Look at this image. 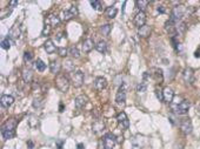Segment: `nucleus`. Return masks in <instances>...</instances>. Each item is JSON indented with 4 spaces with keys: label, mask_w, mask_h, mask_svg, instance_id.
I'll list each match as a JSON object with an SVG mask.
<instances>
[{
    "label": "nucleus",
    "mask_w": 200,
    "mask_h": 149,
    "mask_svg": "<svg viewBox=\"0 0 200 149\" xmlns=\"http://www.w3.org/2000/svg\"><path fill=\"white\" fill-rule=\"evenodd\" d=\"M17 126V120L15 119H9L5 122L1 127V135L5 140H9L14 136V129Z\"/></svg>",
    "instance_id": "f257e3e1"
},
{
    "label": "nucleus",
    "mask_w": 200,
    "mask_h": 149,
    "mask_svg": "<svg viewBox=\"0 0 200 149\" xmlns=\"http://www.w3.org/2000/svg\"><path fill=\"white\" fill-rule=\"evenodd\" d=\"M56 86L61 93H66L70 87V80L64 74H59L56 78Z\"/></svg>",
    "instance_id": "f03ea898"
},
{
    "label": "nucleus",
    "mask_w": 200,
    "mask_h": 149,
    "mask_svg": "<svg viewBox=\"0 0 200 149\" xmlns=\"http://www.w3.org/2000/svg\"><path fill=\"white\" fill-rule=\"evenodd\" d=\"M126 93H127V85L121 84L116 95V102L121 107H124L126 103Z\"/></svg>",
    "instance_id": "7ed1b4c3"
},
{
    "label": "nucleus",
    "mask_w": 200,
    "mask_h": 149,
    "mask_svg": "<svg viewBox=\"0 0 200 149\" xmlns=\"http://www.w3.org/2000/svg\"><path fill=\"white\" fill-rule=\"evenodd\" d=\"M186 13V8L185 6H176L171 12V18L170 20L173 21L174 23H177L179 20H181V18L184 17V14Z\"/></svg>",
    "instance_id": "20e7f679"
},
{
    "label": "nucleus",
    "mask_w": 200,
    "mask_h": 149,
    "mask_svg": "<svg viewBox=\"0 0 200 149\" xmlns=\"http://www.w3.org/2000/svg\"><path fill=\"white\" fill-rule=\"evenodd\" d=\"M71 82L74 87H80L84 84V73L81 70H74L71 73Z\"/></svg>",
    "instance_id": "39448f33"
},
{
    "label": "nucleus",
    "mask_w": 200,
    "mask_h": 149,
    "mask_svg": "<svg viewBox=\"0 0 200 149\" xmlns=\"http://www.w3.org/2000/svg\"><path fill=\"white\" fill-rule=\"evenodd\" d=\"M190 102L187 101V100H182L180 103H178L177 106H173V109H174V112L179 114V115H185L187 114L188 112V109H190Z\"/></svg>",
    "instance_id": "423d86ee"
},
{
    "label": "nucleus",
    "mask_w": 200,
    "mask_h": 149,
    "mask_svg": "<svg viewBox=\"0 0 200 149\" xmlns=\"http://www.w3.org/2000/svg\"><path fill=\"white\" fill-rule=\"evenodd\" d=\"M77 15H78V8H77V6H71L68 9L62 11V13H61V19L65 20V21H68L71 19L75 18Z\"/></svg>",
    "instance_id": "0eeeda50"
},
{
    "label": "nucleus",
    "mask_w": 200,
    "mask_h": 149,
    "mask_svg": "<svg viewBox=\"0 0 200 149\" xmlns=\"http://www.w3.org/2000/svg\"><path fill=\"white\" fill-rule=\"evenodd\" d=\"M116 142V137L112 133H107L106 135L104 136V147H105V149H113Z\"/></svg>",
    "instance_id": "6e6552de"
},
{
    "label": "nucleus",
    "mask_w": 200,
    "mask_h": 149,
    "mask_svg": "<svg viewBox=\"0 0 200 149\" xmlns=\"http://www.w3.org/2000/svg\"><path fill=\"white\" fill-rule=\"evenodd\" d=\"M180 129H181V131L185 135L191 134L192 129H193L191 120H190V119H182L181 121H180Z\"/></svg>",
    "instance_id": "1a4fd4ad"
},
{
    "label": "nucleus",
    "mask_w": 200,
    "mask_h": 149,
    "mask_svg": "<svg viewBox=\"0 0 200 149\" xmlns=\"http://www.w3.org/2000/svg\"><path fill=\"white\" fill-rule=\"evenodd\" d=\"M116 120H118V123L119 126L122 128V129H127L130 127V121H128V117L126 115L125 112H120L116 116Z\"/></svg>",
    "instance_id": "9d476101"
},
{
    "label": "nucleus",
    "mask_w": 200,
    "mask_h": 149,
    "mask_svg": "<svg viewBox=\"0 0 200 149\" xmlns=\"http://www.w3.org/2000/svg\"><path fill=\"white\" fill-rule=\"evenodd\" d=\"M133 23L137 27H143L145 26V23H146V14L145 12H139V13L135 14L134 19H133Z\"/></svg>",
    "instance_id": "9b49d317"
},
{
    "label": "nucleus",
    "mask_w": 200,
    "mask_h": 149,
    "mask_svg": "<svg viewBox=\"0 0 200 149\" xmlns=\"http://www.w3.org/2000/svg\"><path fill=\"white\" fill-rule=\"evenodd\" d=\"M13 102H14V98L12 95H8V94H5V95H3L1 99H0V105H1V107H4V108L11 107V106L13 105Z\"/></svg>",
    "instance_id": "f8f14e48"
},
{
    "label": "nucleus",
    "mask_w": 200,
    "mask_h": 149,
    "mask_svg": "<svg viewBox=\"0 0 200 149\" xmlns=\"http://www.w3.org/2000/svg\"><path fill=\"white\" fill-rule=\"evenodd\" d=\"M163 93H164V101L167 103H172L173 99H174V92L172 90V88L165 87L163 89Z\"/></svg>",
    "instance_id": "ddd939ff"
},
{
    "label": "nucleus",
    "mask_w": 200,
    "mask_h": 149,
    "mask_svg": "<svg viewBox=\"0 0 200 149\" xmlns=\"http://www.w3.org/2000/svg\"><path fill=\"white\" fill-rule=\"evenodd\" d=\"M107 86V80L105 78H102V76H98L95 81H94V87L97 90H102V89H105Z\"/></svg>",
    "instance_id": "4468645a"
},
{
    "label": "nucleus",
    "mask_w": 200,
    "mask_h": 149,
    "mask_svg": "<svg viewBox=\"0 0 200 149\" xmlns=\"http://www.w3.org/2000/svg\"><path fill=\"white\" fill-rule=\"evenodd\" d=\"M89 101V99L86 95H79V96H77L74 100V103H75V107L81 109V108H84L86 106V103Z\"/></svg>",
    "instance_id": "2eb2a0df"
},
{
    "label": "nucleus",
    "mask_w": 200,
    "mask_h": 149,
    "mask_svg": "<svg viewBox=\"0 0 200 149\" xmlns=\"http://www.w3.org/2000/svg\"><path fill=\"white\" fill-rule=\"evenodd\" d=\"M184 80H185V82L186 84H192L193 82V78H194V73H193V70L191 68H186V69L184 70Z\"/></svg>",
    "instance_id": "dca6fc26"
},
{
    "label": "nucleus",
    "mask_w": 200,
    "mask_h": 149,
    "mask_svg": "<svg viewBox=\"0 0 200 149\" xmlns=\"http://www.w3.org/2000/svg\"><path fill=\"white\" fill-rule=\"evenodd\" d=\"M60 23V19H59V17H57V15H48L46 19V21H45V23L46 25H50L51 27H56V26H58V23Z\"/></svg>",
    "instance_id": "f3484780"
},
{
    "label": "nucleus",
    "mask_w": 200,
    "mask_h": 149,
    "mask_svg": "<svg viewBox=\"0 0 200 149\" xmlns=\"http://www.w3.org/2000/svg\"><path fill=\"white\" fill-rule=\"evenodd\" d=\"M93 47H94V44H93V40H92L91 38L84 40V42H83V51H84L85 53L91 52L93 49Z\"/></svg>",
    "instance_id": "a211bd4d"
},
{
    "label": "nucleus",
    "mask_w": 200,
    "mask_h": 149,
    "mask_svg": "<svg viewBox=\"0 0 200 149\" xmlns=\"http://www.w3.org/2000/svg\"><path fill=\"white\" fill-rule=\"evenodd\" d=\"M19 37H20V28H19V26L14 25L13 27L9 29L8 38H9V39H13V40H15V39H18Z\"/></svg>",
    "instance_id": "6ab92c4d"
},
{
    "label": "nucleus",
    "mask_w": 200,
    "mask_h": 149,
    "mask_svg": "<svg viewBox=\"0 0 200 149\" xmlns=\"http://www.w3.org/2000/svg\"><path fill=\"white\" fill-rule=\"evenodd\" d=\"M105 128V123L101 120H95L93 122V126H92V129H93L94 133H100V131H104Z\"/></svg>",
    "instance_id": "aec40b11"
},
{
    "label": "nucleus",
    "mask_w": 200,
    "mask_h": 149,
    "mask_svg": "<svg viewBox=\"0 0 200 149\" xmlns=\"http://www.w3.org/2000/svg\"><path fill=\"white\" fill-rule=\"evenodd\" d=\"M33 79V73L31 69L28 68H24L23 69V80L26 82V84H30Z\"/></svg>",
    "instance_id": "412c9836"
},
{
    "label": "nucleus",
    "mask_w": 200,
    "mask_h": 149,
    "mask_svg": "<svg viewBox=\"0 0 200 149\" xmlns=\"http://www.w3.org/2000/svg\"><path fill=\"white\" fill-rule=\"evenodd\" d=\"M44 48H45V51H46L48 54H52V53H54V52L57 51L56 45L53 44L52 40H47V41L44 44Z\"/></svg>",
    "instance_id": "4be33fe9"
},
{
    "label": "nucleus",
    "mask_w": 200,
    "mask_h": 149,
    "mask_svg": "<svg viewBox=\"0 0 200 149\" xmlns=\"http://www.w3.org/2000/svg\"><path fill=\"white\" fill-rule=\"evenodd\" d=\"M138 34H139L140 38L149 37V34H151V26L145 25V26H143V27H140L139 31H138Z\"/></svg>",
    "instance_id": "5701e85b"
},
{
    "label": "nucleus",
    "mask_w": 200,
    "mask_h": 149,
    "mask_svg": "<svg viewBox=\"0 0 200 149\" xmlns=\"http://www.w3.org/2000/svg\"><path fill=\"white\" fill-rule=\"evenodd\" d=\"M50 69H51V73H53V74H59V72H60V69H61L60 62H58V61H52L51 64H50Z\"/></svg>",
    "instance_id": "b1692460"
},
{
    "label": "nucleus",
    "mask_w": 200,
    "mask_h": 149,
    "mask_svg": "<svg viewBox=\"0 0 200 149\" xmlns=\"http://www.w3.org/2000/svg\"><path fill=\"white\" fill-rule=\"evenodd\" d=\"M105 14H106L107 18L113 19V18H116V14H118V9H116V7H114V6L107 7V9L105 11Z\"/></svg>",
    "instance_id": "393cba45"
},
{
    "label": "nucleus",
    "mask_w": 200,
    "mask_h": 149,
    "mask_svg": "<svg viewBox=\"0 0 200 149\" xmlns=\"http://www.w3.org/2000/svg\"><path fill=\"white\" fill-rule=\"evenodd\" d=\"M95 49L99 52V53H106L107 52V44H106V41H99L97 45H95Z\"/></svg>",
    "instance_id": "a878e982"
},
{
    "label": "nucleus",
    "mask_w": 200,
    "mask_h": 149,
    "mask_svg": "<svg viewBox=\"0 0 200 149\" xmlns=\"http://www.w3.org/2000/svg\"><path fill=\"white\" fill-rule=\"evenodd\" d=\"M149 1L147 0H138V1H135V5H137V7L140 9V12H144L146 7L149 6Z\"/></svg>",
    "instance_id": "bb28decb"
},
{
    "label": "nucleus",
    "mask_w": 200,
    "mask_h": 149,
    "mask_svg": "<svg viewBox=\"0 0 200 149\" xmlns=\"http://www.w3.org/2000/svg\"><path fill=\"white\" fill-rule=\"evenodd\" d=\"M34 68L37 70H39V72H44V70L46 69V64L42 60H40V59H38V60L34 62Z\"/></svg>",
    "instance_id": "cd10ccee"
},
{
    "label": "nucleus",
    "mask_w": 200,
    "mask_h": 149,
    "mask_svg": "<svg viewBox=\"0 0 200 149\" xmlns=\"http://www.w3.org/2000/svg\"><path fill=\"white\" fill-rule=\"evenodd\" d=\"M153 72H155L154 73V78H155V80L157 81H159V84L160 82H163V80H164V76H163V70L160 69V68H153Z\"/></svg>",
    "instance_id": "c85d7f7f"
},
{
    "label": "nucleus",
    "mask_w": 200,
    "mask_h": 149,
    "mask_svg": "<svg viewBox=\"0 0 200 149\" xmlns=\"http://www.w3.org/2000/svg\"><path fill=\"white\" fill-rule=\"evenodd\" d=\"M68 54H70L73 59H78V58L80 56V52H79V49H78V47L73 46L68 49Z\"/></svg>",
    "instance_id": "c756f323"
},
{
    "label": "nucleus",
    "mask_w": 200,
    "mask_h": 149,
    "mask_svg": "<svg viewBox=\"0 0 200 149\" xmlns=\"http://www.w3.org/2000/svg\"><path fill=\"white\" fill-rule=\"evenodd\" d=\"M11 45H12V41H11V39L8 37H6L5 39H3V41H1V47L4 48V49H9L11 48Z\"/></svg>",
    "instance_id": "7c9ffc66"
},
{
    "label": "nucleus",
    "mask_w": 200,
    "mask_h": 149,
    "mask_svg": "<svg viewBox=\"0 0 200 149\" xmlns=\"http://www.w3.org/2000/svg\"><path fill=\"white\" fill-rule=\"evenodd\" d=\"M146 89H147V82H145V81H141L137 86V92L138 93H144V92H146Z\"/></svg>",
    "instance_id": "2f4dec72"
},
{
    "label": "nucleus",
    "mask_w": 200,
    "mask_h": 149,
    "mask_svg": "<svg viewBox=\"0 0 200 149\" xmlns=\"http://www.w3.org/2000/svg\"><path fill=\"white\" fill-rule=\"evenodd\" d=\"M100 32L102 33V35H108L110 32H111V25L106 23V25L101 26V27H100Z\"/></svg>",
    "instance_id": "473e14b6"
},
{
    "label": "nucleus",
    "mask_w": 200,
    "mask_h": 149,
    "mask_svg": "<svg viewBox=\"0 0 200 149\" xmlns=\"http://www.w3.org/2000/svg\"><path fill=\"white\" fill-rule=\"evenodd\" d=\"M65 69L67 72H74V64L72 62V60H67L65 62Z\"/></svg>",
    "instance_id": "72a5a7b5"
},
{
    "label": "nucleus",
    "mask_w": 200,
    "mask_h": 149,
    "mask_svg": "<svg viewBox=\"0 0 200 149\" xmlns=\"http://www.w3.org/2000/svg\"><path fill=\"white\" fill-rule=\"evenodd\" d=\"M42 105H44L42 99H34V100H33V107L34 108H40Z\"/></svg>",
    "instance_id": "f704fd0d"
},
{
    "label": "nucleus",
    "mask_w": 200,
    "mask_h": 149,
    "mask_svg": "<svg viewBox=\"0 0 200 149\" xmlns=\"http://www.w3.org/2000/svg\"><path fill=\"white\" fill-rule=\"evenodd\" d=\"M155 96H157V99H158L159 101H163L164 100V93L160 88H155Z\"/></svg>",
    "instance_id": "c9c22d12"
},
{
    "label": "nucleus",
    "mask_w": 200,
    "mask_h": 149,
    "mask_svg": "<svg viewBox=\"0 0 200 149\" xmlns=\"http://www.w3.org/2000/svg\"><path fill=\"white\" fill-rule=\"evenodd\" d=\"M58 54L60 56H66L68 54V51L66 49L65 47H59V48H58Z\"/></svg>",
    "instance_id": "e433bc0d"
},
{
    "label": "nucleus",
    "mask_w": 200,
    "mask_h": 149,
    "mask_svg": "<svg viewBox=\"0 0 200 149\" xmlns=\"http://www.w3.org/2000/svg\"><path fill=\"white\" fill-rule=\"evenodd\" d=\"M51 26L50 25H46L45 23V26H44V29H42V32H41V35H48L50 34V32H51Z\"/></svg>",
    "instance_id": "4c0bfd02"
},
{
    "label": "nucleus",
    "mask_w": 200,
    "mask_h": 149,
    "mask_svg": "<svg viewBox=\"0 0 200 149\" xmlns=\"http://www.w3.org/2000/svg\"><path fill=\"white\" fill-rule=\"evenodd\" d=\"M91 6L93 7L94 9H101V3L98 1V0H94V1H91Z\"/></svg>",
    "instance_id": "58836bf2"
},
{
    "label": "nucleus",
    "mask_w": 200,
    "mask_h": 149,
    "mask_svg": "<svg viewBox=\"0 0 200 149\" xmlns=\"http://www.w3.org/2000/svg\"><path fill=\"white\" fill-rule=\"evenodd\" d=\"M33 59V54L31 52H25L24 54V60L25 61H31Z\"/></svg>",
    "instance_id": "ea45409f"
},
{
    "label": "nucleus",
    "mask_w": 200,
    "mask_h": 149,
    "mask_svg": "<svg viewBox=\"0 0 200 149\" xmlns=\"http://www.w3.org/2000/svg\"><path fill=\"white\" fill-rule=\"evenodd\" d=\"M17 5H18V1H17V0H11V1H9V7H12V8L15 7Z\"/></svg>",
    "instance_id": "a19ab883"
},
{
    "label": "nucleus",
    "mask_w": 200,
    "mask_h": 149,
    "mask_svg": "<svg viewBox=\"0 0 200 149\" xmlns=\"http://www.w3.org/2000/svg\"><path fill=\"white\" fill-rule=\"evenodd\" d=\"M62 145H64V141H58V142H57L58 149H62Z\"/></svg>",
    "instance_id": "79ce46f5"
},
{
    "label": "nucleus",
    "mask_w": 200,
    "mask_h": 149,
    "mask_svg": "<svg viewBox=\"0 0 200 149\" xmlns=\"http://www.w3.org/2000/svg\"><path fill=\"white\" fill-rule=\"evenodd\" d=\"M27 146H28V148H30V149H33V147H34V143H33L32 141H28Z\"/></svg>",
    "instance_id": "37998d69"
},
{
    "label": "nucleus",
    "mask_w": 200,
    "mask_h": 149,
    "mask_svg": "<svg viewBox=\"0 0 200 149\" xmlns=\"http://www.w3.org/2000/svg\"><path fill=\"white\" fill-rule=\"evenodd\" d=\"M158 12H160V13H164V12H165V7H164V6H159V7H158Z\"/></svg>",
    "instance_id": "c03bdc74"
},
{
    "label": "nucleus",
    "mask_w": 200,
    "mask_h": 149,
    "mask_svg": "<svg viewBox=\"0 0 200 149\" xmlns=\"http://www.w3.org/2000/svg\"><path fill=\"white\" fill-rule=\"evenodd\" d=\"M77 149H85V146L83 143H79V145L77 146Z\"/></svg>",
    "instance_id": "a18cd8bd"
},
{
    "label": "nucleus",
    "mask_w": 200,
    "mask_h": 149,
    "mask_svg": "<svg viewBox=\"0 0 200 149\" xmlns=\"http://www.w3.org/2000/svg\"><path fill=\"white\" fill-rule=\"evenodd\" d=\"M196 113H197V114H198V115H199V116H200V103H199V105H198V107H197Z\"/></svg>",
    "instance_id": "49530a36"
},
{
    "label": "nucleus",
    "mask_w": 200,
    "mask_h": 149,
    "mask_svg": "<svg viewBox=\"0 0 200 149\" xmlns=\"http://www.w3.org/2000/svg\"><path fill=\"white\" fill-rule=\"evenodd\" d=\"M62 35H64L62 33H59V34H58V37H57V39H58V40H61V39H62Z\"/></svg>",
    "instance_id": "de8ad7c7"
},
{
    "label": "nucleus",
    "mask_w": 200,
    "mask_h": 149,
    "mask_svg": "<svg viewBox=\"0 0 200 149\" xmlns=\"http://www.w3.org/2000/svg\"><path fill=\"white\" fill-rule=\"evenodd\" d=\"M98 149H105V147H104V146H101V143H99Z\"/></svg>",
    "instance_id": "09e8293b"
},
{
    "label": "nucleus",
    "mask_w": 200,
    "mask_h": 149,
    "mask_svg": "<svg viewBox=\"0 0 200 149\" xmlns=\"http://www.w3.org/2000/svg\"><path fill=\"white\" fill-rule=\"evenodd\" d=\"M62 109H64V106H62V105H60V112H62Z\"/></svg>",
    "instance_id": "8fccbe9b"
}]
</instances>
